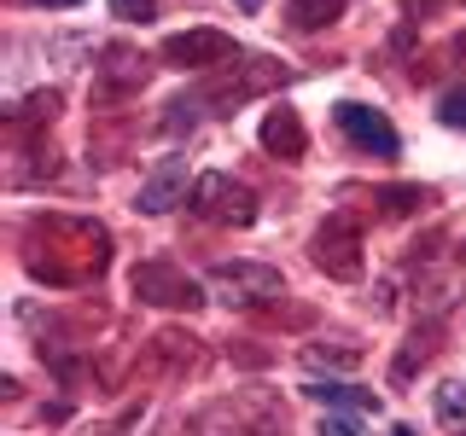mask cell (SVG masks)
Returning <instances> with one entry per match:
<instances>
[{
  "label": "cell",
  "mask_w": 466,
  "mask_h": 436,
  "mask_svg": "<svg viewBox=\"0 0 466 436\" xmlns=\"http://www.w3.org/2000/svg\"><path fill=\"white\" fill-rule=\"evenodd\" d=\"M111 12H116L123 24H146V18L157 12V0H111Z\"/></svg>",
  "instance_id": "cell-20"
},
{
  "label": "cell",
  "mask_w": 466,
  "mask_h": 436,
  "mask_svg": "<svg viewBox=\"0 0 466 436\" xmlns=\"http://www.w3.org/2000/svg\"><path fill=\"white\" fill-rule=\"evenodd\" d=\"M262 152L280 157V164H298L303 152H309V134H303V116L298 111H268L262 116Z\"/></svg>",
  "instance_id": "cell-10"
},
{
  "label": "cell",
  "mask_w": 466,
  "mask_h": 436,
  "mask_svg": "<svg viewBox=\"0 0 466 436\" xmlns=\"http://www.w3.org/2000/svg\"><path fill=\"white\" fill-rule=\"evenodd\" d=\"M233 6H239V12H262V0H233Z\"/></svg>",
  "instance_id": "cell-23"
},
{
  "label": "cell",
  "mask_w": 466,
  "mask_h": 436,
  "mask_svg": "<svg viewBox=\"0 0 466 436\" xmlns=\"http://www.w3.org/2000/svg\"><path fill=\"white\" fill-rule=\"evenodd\" d=\"M128 285H135L140 302H152V309H198L204 291L193 273H181L175 262H140L135 273H128Z\"/></svg>",
  "instance_id": "cell-3"
},
{
  "label": "cell",
  "mask_w": 466,
  "mask_h": 436,
  "mask_svg": "<svg viewBox=\"0 0 466 436\" xmlns=\"http://www.w3.org/2000/svg\"><path fill=\"white\" fill-rule=\"evenodd\" d=\"M390 436H414V431H408V425H397V431H390Z\"/></svg>",
  "instance_id": "cell-25"
},
{
  "label": "cell",
  "mask_w": 466,
  "mask_h": 436,
  "mask_svg": "<svg viewBox=\"0 0 466 436\" xmlns=\"http://www.w3.org/2000/svg\"><path fill=\"white\" fill-rule=\"evenodd\" d=\"M339 12H344V0H286V24L298 29V35H309V29H327Z\"/></svg>",
  "instance_id": "cell-12"
},
{
  "label": "cell",
  "mask_w": 466,
  "mask_h": 436,
  "mask_svg": "<svg viewBox=\"0 0 466 436\" xmlns=\"http://www.w3.org/2000/svg\"><path fill=\"white\" fill-rule=\"evenodd\" d=\"M332 123H339V134L356 145V152H368V157H397V152H402V140H397V128H390V116L373 111V105L339 99V105H332Z\"/></svg>",
  "instance_id": "cell-4"
},
{
  "label": "cell",
  "mask_w": 466,
  "mask_h": 436,
  "mask_svg": "<svg viewBox=\"0 0 466 436\" xmlns=\"http://www.w3.org/2000/svg\"><path fill=\"white\" fill-rule=\"evenodd\" d=\"M420 203H431L426 186H385V193H379V210L385 215H414Z\"/></svg>",
  "instance_id": "cell-15"
},
{
  "label": "cell",
  "mask_w": 466,
  "mask_h": 436,
  "mask_svg": "<svg viewBox=\"0 0 466 436\" xmlns=\"http://www.w3.org/2000/svg\"><path fill=\"white\" fill-rule=\"evenodd\" d=\"M210 285L222 291V302H268L286 291L280 268H268V262H216Z\"/></svg>",
  "instance_id": "cell-6"
},
{
  "label": "cell",
  "mask_w": 466,
  "mask_h": 436,
  "mask_svg": "<svg viewBox=\"0 0 466 436\" xmlns=\"http://www.w3.org/2000/svg\"><path fill=\"white\" fill-rule=\"evenodd\" d=\"M29 6H82V0H29Z\"/></svg>",
  "instance_id": "cell-22"
},
{
  "label": "cell",
  "mask_w": 466,
  "mask_h": 436,
  "mask_svg": "<svg viewBox=\"0 0 466 436\" xmlns=\"http://www.w3.org/2000/svg\"><path fill=\"white\" fill-rule=\"evenodd\" d=\"M181 198H187V157H157V169L140 181L135 210H146V215H164V210H175Z\"/></svg>",
  "instance_id": "cell-9"
},
{
  "label": "cell",
  "mask_w": 466,
  "mask_h": 436,
  "mask_svg": "<svg viewBox=\"0 0 466 436\" xmlns=\"http://www.w3.org/2000/svg\"><path fill=\"white\" fill-rule=\"evenodd\" d=\"M58 105H65V99H58V87H41V94H29L18 111H12V128H29V123H53L58 116Z\"/></svg>",
  "instance_id": "cell-14"
},
{
  "label": "cell",
  "mask_w": 466,
  "mask_h": 436,
  "mask_svg": "<svg viewBox=\"0 0 466 436\" xmlns=\"http://www.w3.org/2000/svg\"><path fill=\"white\" fill-rule=\"evenodd\" d=\"M303 361H309V367H356L361 349H356V343H332V349L309 343V349H303Z\"/></svg>",
  "instance_id": "cell-17"
},
{
  "label": "cell",
  "mask_w": 466,
  "mask_h": 436,
  "mask_svg": "<svg viewBox=\"0 0 466 436\" xmlns=\"http://www.w3.org/2000/svg\"><path fill=\"white\" fill-rule=\"evenodd\" d=\"M164 58L175 70H222L239 58V47H233V35H222V29H181V35L164 41Z\"/></svg>",
  "instance_id": "cell-7"
},
{
  "label": "cell",
  "mask_w": 466,
  "mask_h": 436,
  "mask_svg": "<svg viewBox=\"0 0 466 436\" xmlns=\"http://www.w3.org/2000/svg\"><path fill=\"white\" fill-rule=\"evenodd\" d=\"M309 262L332 280H361V233L350 215H327V227L315 233L309 244Z\"/></svg>",
  "instance_id": "cell-5"
},
{
  "label": "cell",
  "mask_w": 466,
  "mask_h": 436,
  "mask_svg": "<svg viewBox=\"0 0 466 436\" xmlns=\"http://www.w3.org/2000/svg\"><path fill=\"white\" fill-rule=\"evenodd\" d=\"M461 262H466V239H461Z\"/></svg>",
  "instance_id": "cell-26"
},
{
  "label": "cell",
  "mask_w": 466,
  "mask_h": 436,
  "mask_svg": "<svg viewBox=\"0 0 466 436\" xmlns=\"http://www.w3.org/2000/svg\"><path fill=\"white\" fill-rule=\"evenodd\" d=\"M24 262L47 285H87L111 268V233L99 222H76V215H41L29 227Z\"/></svg>",
  "instance_id": "cell-1"
},
{
  "label": "cell",
  "mask_w": 466,
  "mask_h": 436,
  "mask_svg": "<svg viewBox=\"0 0 466 436\" xmlns=\"http://www.w3.org/2000/svg\"><path fill=\"white\" fill-rule=\"evenodd\" d=\"M437 419L449 431H466V384H443L437 390Z\"/></svg>",
  "instance_id": "cell-16"
},
{
  "label": "cell",
  "mask_w": 466,
  "mask_h": 436,
  "mask_svg": "<svg viewBox=\"0 0 466 436\" xmlns=\"http://www.w3.org/2000/svg\"><path fill=\"white\" fill-rule=\"evenodd\" d=\"M146 82V58L135 47H106V64H99V87L116 94V87H140Z\"/></svg>",
  "instance_id": "cell-11"
},
{
  "label": "cell",
  "mask_w": 466,
  "mask_h": 436,
  "mask_svg": "<svg viewBox=\"0 0 466 436\" xmlns=\"http://www.w3.org/2000/svg\"><path fill=\"white\" fill-rule=\"evenodd\" d=\"M437 116H443L449 128H466V87H449V94L437 99Z\"/></svg>",
  "instance_id": "cell-19"
},
{
  "label": "cell",
  "mask_w": 466,
  "mask_h": 436,
  "mask_svg": "<svg viewBox=\"0 0 466 436\" xmlns=\"http://www.w3.org/2000/svg\"><path fill=\"white\" fill-rule=\"evenodd\" d=\"M455 53H461V58H466V29H461V35H455Z\"/></svg>",
  "instance_id": "cell-24"
},
{
  "label": "cell",
  "mask_w": 466,
  "mask_h": 436,
  "mask_svg": "<svg viewBox=\"0 0 466 436\" xmlns=\"http://www.w3.org/2000/svg\"><path fill=\"white\" fill-rule=\"evenodd\" d=\"M303 396L332 401V407H356V413H368V407L379 413V396H373V390H361V384H332V378L320 384V378H315V384H303Z\"/></svg>",
  "instance_id": "cell-13"
},
{
  "label": "cell",
  "mask_w": 466,
  "mask_h": 436,
  "mask_svg": "<svg viewBox=\"0 0 466 436\" xmlns=\"http://www.w3.org/2000/svg\"><path fill=\"white\" fill-rule=\"evenodd\" d=\"M274 82H286V70L274 64V58H245L239 64V82H210L198 94V105H239V99H251V94H262V87H274Z\"/></svg>",
  "instance_id": "cell-8"
},
{
  "label": "cell",
  "mask_w": 466,
  "mask_h": 436,
  "mask_svg": "<svg viewBox=\"0 0 466 436\" xmlns=\"http://www.w3.org/2000/svg\"><path fill=\"white\" fill-rule=\"evenodd\" d=\"M426 361H431V332H426V338H408V349L397 355V367H390V378L402 384V378L414 372V367H426Z\"/></svg>",
  "instance_id": "cell-18"
},
{
  "label": "cell",
  "mask_w": 466,
  "mask_h": 436,
  "mask_svg": "<svg viewBox=\"0 0 466 436\" xmlns=\"http://www.w3.org/2000/svg\"><path fill=\"white\" fill-rule=\"evenodd\" d=\"M193 210L216 227H251L257 222V193L245 181H233V174L210 169V174L193 181Z\"/></svg>",
  "instance_id": "cell-2"
},
{
  "label": "cell",
  "mask_w": 466,
  "mask_h": 436,
  "mask_svg": "<svg viewBox=\"0 0 466 436\" xmlns=\"http://www.w3.org/2000/svg\"><path fill=\"white\" fill-rule=\"evenodd\" d=\"M320 436H361V425L344 419V413H327V419H320Z\"/></svg>",
  "instance_id": "cell-21"
}]
</instances>
